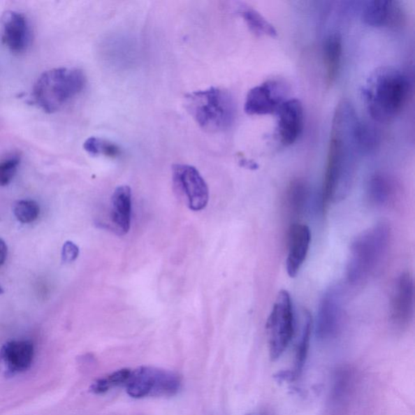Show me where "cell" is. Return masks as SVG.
Segmentation results:
<instances>
[{
  "mask_svg": "<svg viewBox=\"0 0 415 415\" xmlns=\"http://www.w3.org/2000/svg\"><path fill=\"white\" fill-rule=\"evenodd\" d=\"M357 115L347 101L339 103L334 112L328 144L321 207L341 202L350 194L359 154L354 129Z\"/></svg>",
  "mask_w": 415,
  "mask_h": 415,
  "instance_id": "obj_1",
  "label": "cell"
},
{
  "mask_svg": "<svg viewBox=\"0 0 415 415\" xmlns=\"http://www.w3.org/2000/svg\"><path fill=\"white\" fill-rule=\"evenodd\" d=\"M412 93V84L407 74L396 68L384 67L367 79L363 99L373 120L388 123L402 112Z\"/></svg>",
  "mask_w": 415,
  "mask_h": 415,
  "instance_id": "obj_2",
  "label": "cell"
},
{
  "mask_svg": "<svg viewBox=\"0 0 415 415\" xmlns=\"http://www.w3.org/2000/svg\"><path fill=\"white\" fill-rule=\"evenodd\" d=\"M391 237L388 226L379 224L356 238L347 264L349 284L361 286L376 275L386 259Z\"/></svg>",
  "mask_w": 415,
  "mask_h": 415,
  "instance_id": "obj_3",
  "label": "cell"
},
{
  "mask_svg": "<svg viewBox=\"0 0 415 415\" xmlns=\"http://www.w3.org/2000/svg\"><path fill=\"white\" fill-rule=\"evenodd\" d=\"M185 108L196 124L208 133L228 129L235 117V105L225 89L210 87L185 96Z\"/></svg>",
  "mask_w": 415,
  "mask_h": 415,
  "instance_id": "obj_4",
  "label": "cell"
},
{
  "mask_svg": "<svg viewBox=\"0 0 415 415\" xmlns=\"http://www.w3.org/2000/svg\"><path fill=\"white\" fill-rule=\"evenodd\" d=\"M85 85L83 71L73 68H53L40 75L34 85L32 98L45 112L52 114L82 92Z\"/></svg>",
  "mask_w": 415,
  "mask_h": 415,
  "instance_id": "obj_5",
  "label": "cell"
},
{
  "mask_svg": "<svg viewBox=\"0 0 415 415\" xmlns=\"http://www.w3.org/2000/svg\"><path fill=\"white\" fill-rule=\"evenodd\" d=\"M124 387L126 393L136 399L171 397L180 391L181 378L178 374L164 369L140 367L131 371Z\"/></svg>",
  "mask_w": 415,
  "mask_h": 415,
  "instance_id": "obj_6",
  "label": "cell"
},
{
  "mask_svg": "<svg viewBox=\"0 0 415 415\" xmlns=\"http://www.w3.org/2000/svg\"><path fill=\"white\" fill-rule=\"evenodd\" d=\"M295 314L290 293H278L266 323L268 345L272 361L286 351L295 334Z\"/></svg>",
  "mask_w": 415,
  "mask_h": 415,
  "instance_id": "obj_7",
  "label": "cell"
},
{
  "mask_svg": "<svg viewBox=\"0 0 415 415\" xmlns=\"http://www.w3.org/2000/svg\"><path fill=\"white\" fill-rule=\"evenodd\" d=\"M346 292L341 285H334L323 293L316 318V334L322 341L337 335L345 313Z\"/></svg>",
  "mask_w": 415,
  "mask_h": 415,
  "instance_id": "obj_8",
  "label": "cell"
},
{
  "mask_svg": "<svg viewBox=\"0 0 415 415\" xmlns=\"http://www.w3.org/2000/svg\"><path fill=\"white\" fill-rule=\"evenodd\" d=\"M172 180L176 191L184 197L191 210L205 209L210 199L209 187L198 170L189 165H174Z\"/></svg>",
  "mask_w": 415,
  "mask_h": 415,
  "instance_id": "obj_9",
  "label": "cell"
},
{
  "mask_svg": "<svg viewBox=\"0 0 415 415\" xmlns=\"http://www.w3.org/2000/svg\"><path fill=\"white\" fill-rule=\"evenodd\" d=\"M414 314V284L409 272H402L395 281L391 300V321L403 330L409 326Z\"/></svg>",
  "mask_w": 415,
  "mask_h": 415,
  "instance_id": "obj_10",
  "label": "cell"
},
{
  "mask_svg": "<svg viewBox=\"0 0 415 415\" xmlns=\"http://www.w3.org/2000/svg\"><path fill=\"white\" fill-rule=\"evenodd\" d=\"M282 87L275 80H267L255 86L247 95L245 112L249 115H266L277 112L285 102Z\"/></svg>",
  "mask_w": 415,
  "mask_h": 415,
  "instance_id": "obj_11",
  "label": "cell"
},
{
  "mask_svg": "<svg viewBox=\"0 0 415 415\" xmlns=\"http://www.w3.org/2000/svg\"><path fill=\"white\" fill-rule=\"evenodd\" d=\"M34 347L29 341L8 342L0 349V374L11 377L31 367Z\"/></svg>",
  "mask_w": 415,
  "mask_h": 415,
  "instance_id": "obj_12",
  "label": "cell"
},
{
  "mask_svg": "<svg viewBox=\"0 0 415 415\" xmlns=\"http://www.w3.org/2000/svg\"><path fill=\"white\" fill-rule=\"evenodd\" d=\"M362 18L364 23L372 27L398 28L406 22V13L396 1L374 0L364 6Z\"/></svg>",
  "mask_w": 415,
  "mask_h": 415,
  "instance_id": "obj_13",
  "label": "cell"
},
{
  "mask_svg": "<svg viewBox=\"0 0 415 415\" xmlns=\"http://www.w3.org/2000/svg\"><path fill=\"white\" fill-rule=\"evenodd\" d=\"M277 135L280 143L290 146L300 138L305 123L303 105L300 100L285 101L277 110Z\"/></svg>",
  "mask_w": 415,
  "mask_h": 415,
  "instance_id": "obj_14",
  "label": "cell"
},
{
  "mask_svg": "<svg viewBox=\"0 0 415 415\" xmlns=\"http://www.w3.org/2000/svg\"><path fill=\"white\" fill-rule=\"evenodd\" d=\"M0 24L3 43L14 53L24 52L31 41V32L24 15L8 11L3 15Z\"/></svg>",
  "mask_w": 415,
  "mask_h": 415,
  "instance_id": "obj_15",
  "label": "cell"
},
{
  "mask_svg": "<svg viewBox=\"0 0 415 415\" xmlns=\"http://www.w3.org/2000/svg\"><path fill=\"white\" fill-rule=\"evenodd\" d=\"M310 227L300 222H293L288 235V252L286 261V271L295 277L305 263L311 245Z\"/></svg>",
  "mask_w": 415,
  "mask_h": 415,
  "instance_id": "obj_16",
  "label": "cell"
},
{
  "mask_svg": "<svg viewBox=\"0 0 415 415\" xmlns=\"http://www.w3.org/2000/svg\"><path fill=\"white\" fill-rule=\"evenodd\" d=\"M131 215V190L129 186H120L110 199V219L114 230L125 235L130 230Z\"/></svg>",
  "mask_w": 415,
  "mask_h": 415,
  "instance_id": "obj_17",
  "label": "cell"
},
{
  "mask_svg": "<svg viewBox=\"0 0 415 415\" xmlns=\"http://www.w3.org/2000/svg\"><path fill=\"white\" fill-rule=\"evenodd\" d=\"M311 201V189L305 180H293L288 185L285 194V205L292 219L305 215Z\"/></svg>",
  "mask_w": 415,
  "mask_h": 415,
  "instance_id": "obj_18",
  "label": "cell"
},
{
  "mask_svg": "<svg viewBox=\"0 0 415 415\" xmlns=\"http://www.w3.org/2000/svg\"><path fill=\"white\" fill-rule=\"evenodd\" d=\"M342 38L339 34H333L328 36L323 43V64L326 72V82L332 85L336 82L340 73L342 59Z\"/></svg>",
  "mask_w": 415,
  "mask_h": 415,
  "instance_id": "obj_19",
  "label": "cell"
},
{
  "mask_svg": "<svg viewBox=\"0 0 415 415\" xmlns=\"http://www.w3.org/2000/svg\"><path fill=\"white\" fill-rule=\"evenodd\" d=\"M396 192V184L386 175H374L368 182L367 199L372 205L383 207L391 204Z\"/></svg>",
  "mask_w": 415,
  "mask_h": 415,
  "instance_id": "obj_20",
  "label": "cell"
},
{
  "mask_svg": "<svg viewBox=\"0 0 415 415\" xmlns=\"http://www.w3.org/2000/svg\"><path fill=\"white\" fill-rule=\"evenodd\" d=\"M312 330V318L311 314L307 310H303L301 333L296 347L295 365H293L290 376L288 377L291 381H295L300 377L303 367H305L310 347Z\"/></svg>",
  "mask_w": 415,
  "mask_h": 415,
  "instance_id": "obj_21",
  "label": "cell"
},
{
  "mask_svg": "<svg viewBox=\"0 0 415 415\" xmlns=\"http://www.w3.org/2000/svg\"><path fill=\"white\" fill-rule=\"evenodd\" d=\"M239 13L252 33L259 35V36H263V35L271 38L277 36V30L273 27V25L254 8L242 6L240 8Z\"/></svg>",
  "mask_w": 415,
  "mask_h": 415,
  "instance_id": "obj_22",
  "label": "cell"
},
{
  "mask_svg": "<svg viewBox=\"0 0 415 415\" xmlns=\"http://www.w3.org/2000/svg\"><path fill=\"white\" fill-rule=\"evenodd\" d=\"M354 134L359 154L371 153L378 145L379 136L376 129L358 119L354 125Z\"/></svg>",
  "mask_w": 415,
  "mask_h": 415,
  "instance_id": "obj_23",
  "label": "cell"
},
{
  "mask_svg": "<svg viewBox=\"0 0 415 415\" xmlns=\"http://www.w3.org/2000/svg\"><path fill=\"white\" fill-rule=\"evenodd\" d=\"M131 369H119L103 378L99 379L91 386L95 394H103L116 387H124L130 377Z\"/></svg>",
  "mask_w": 415,
  "mask_h": 415,
  "instance_id": "obj_24",
  "label": "cell"
},
{
  "mask_svg": "<svg viewBox=\"0 0 415 415\" xmlns=\"http://www.w3.org/2000/svg\"><path fill=\"white\" fill-rule=\"evenodd\" d=\"M84 149L92 156L104 155L115 158L121 154L118 145L103 138H90L85 141Z\"/></svg>",
  "mask_w": 415,
  "mask_h": 415,
  "instance_id": "obj_25",
  "label": "cell"
},
{
  "mask_svg": "<svg viewBox=\"0 0 415 415\" xmlns=\"http://www.w3.org/2000/svg\"><path fill=\"white\" fill-rule=\"evenodd\" d=\"M13 214L16 219L22 224H30L38 219L40 207L34 201H19L14 204Z\"/></svg>",
  "mask_w": 415,
  "mask_h": 415,
  "instance_id": "obj_26",
  "label": "cell"
},
{
  "mask_svg": "<svg viewBox=\"0 0 415 415\" xmlns=\"http://www.w3.org/2000/svg\"><path fill=\"white\" fill-rule=\"evenodd\" d=\"M20 158L13 155L0 161V187H5L11 183L20 164Z\"/></svg>",
  "mask_w": 415,
  "mask_h": 415,
  "instance_id": "obj_27",
  "label": "cell"
},
{
  "mask_svg": "<svg viewBox=\"0 0 415 415\" xmlns=\"http://www.w3.org/2000/svg\"><path fill=\"white\" fill-rule=\"evenodd\" d=\"M79 247L73 242H66L62 249V260L64 263H72L78 259Z\"/></svg>",
  "mask_w": 415,
  "mask_h": 415,
  "instance_id": "obj_28",
  "label": "cell"
},
{
  "mask_svg": "<svg viewBox=\"0 0 415 415\" xmlns=\"http://www.w3.org/2000/svg\"><path fill=\"white\" fill-rule=\"evenodd\" d=\"M8 256V246L6 242L0 238V266L3 265Z\"/></svg>",
  "mask_w": 415,
  "mask_h": 415,
  "instance_id": "obj_29",
  "label": "cell"
},
{
  "mask_svg": "<svg viewBox=\"0 0 415 415\" xmlns=\"http://www.w3.org/2000/svg\"><path fill=\"white\" fill-rule=\"evenodd\" d=\"M4 293L3 287L1 286H0V295H3V293Z\"/></svg>",
  "mask_w": 415,
  "mask_h": 415,
  "instance_id": "obj_30",
  "label": "cell"
}]
</instances>
